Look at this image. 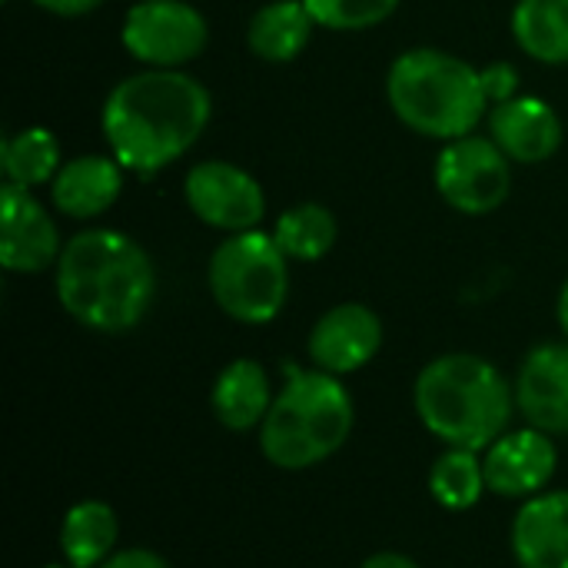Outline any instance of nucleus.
Masks as SVG:
<instances>
[{
	"instance_id": "nucleus-9",
	"label": "nucleus",
	"mask_w": 568,
	"mask_h": 568,
	"mask_svg": "<svg viewBox=\"0 0 568 568\" xmlns=\"http://www.w3.org/2000/svg\"><path fill=\"white\" fill-rule=\"evenodd\" d=\"M183 200L190 213L220 233L260 230L266 216V190L260 180L230 160H200L186 170Z\"/></svg>"
},
{
	"instance_id": "nucleus-25",
	"label": "nucleus",
	"mask_w": 568,
	"mask_h": 568,
	"mask_svg": "<svg viewBox=\"0 0 568 568\" xmlns=\"http://www.w3.org/2000/svg\"><path fill=\"white\" fill-rule=\"evenodd\" d=\"M479 73H483V90H486V97H489V110H493L496 103H506V100L519 97V70H516L513 63L496 60V63L483 67Z\"/></svg>"
},
{
	"instance_id": "nucleus-12",
	"label": "nucleus",
	"mask_w": 568,
	"mask_h": 568,
	"mask_svg": "<svg viewBox=\"0 0 568 568\" xmlns=\"http://www.w3.org/2000/svg\"><path fill=\"white\" fill-rule=\"evenodd\" d=\"M486 486L503 499H532L546 493L559 469V449L549 433L526 426L503 433L483 456Z\"/></svg>"
},
{
	"instance_id": "nucleus-4",
	"label": "nucleus",
	"mask_w": 568,
	"mask_h": 568,
	"mask_svg": "<svg viewBox=\"0 0 568 568\" xmlns=\"http://www.w3.org/2000/svg\"><path fill=\"white\" fill-rule=\"evenodd\" d=\"M386 100L403 126L429 140H459L489 116L483 73L439 47L399 53L386 73Z\"/></svg>"
},
{
	"instance_id": "nucleus-20",
	"label": "nucleus",
	"mask_w": 568,
	"mask_h": 568,
	"mask_svg": "<svg viewBox=\"0 0 568 568\" xmlns=\"http://www.w3.org/2000/svg\"><path fill=\"white\" fill-rule=\"evenodd\" d=\"M513 40L539 63H568V0H519L513 7Z\"/></svg>"
},
{
	"instance_id": "nucleus-27",
	"label": "nucleus",
	"mask_w": 568,
	"mask_h": 568,
	"mask_svg": "<svg viewBox=\"0 0 568 568\" xmlns=\"http://www.w3.org/2000/svg\"><path fill=\"white\" fill-rule=\"evenodd\" d=\"M30 3L53 17H87L97 7H103V0H30Z\"/></svg>"
},
{
	"instance_id": "nucleus-15",
	"label": "nucleus",
	"mask_w": 568,
	"mask_h": 568,
	"mask_svg": "<svg viewBox=\"0 0 568 568\" xmlns=\"http://www.w3.org/2000/svg\"><path fill=\"white\" fill-rule=\"evenodd\" d=\"M123 166L113 153H83L63 160L50 183V203L67 220H97L123 193Z\"/></svg>"
},
{
	"instance_id": "nucleus-10",
	"label": "nucleus",
	"mask_w": 568,
	"mask_h": 568,
	"mask_svg": "<svg viewBox=\"0 0 568 568\" xmlns=\"http://www.w3.org/2000/svg\"><path fill=\"white\" fill-rule=\"evenodd\" d=\"M63 240L53 213L33 196V190L3 183L0 190V263L7 273L37 276L57 266Z\"/></svg>"
},
{
	"instance_id": "nucleus-2",
	"label": "nucleus",
	"mask_w": 568,
	"mask_h": 568,
	"mask_svg": "<svg viewBox=\"0 0 568 568\" xmlns=\"http://www.w3.org/2000/svg\"><path fill=\"white\" fill-rule=\"evenodd\" d=\"M53 286L73 323L120 336L146 320L160 283L150 253L130 233L93 226L63 243Z\"/></svg>"
},
{
	"instance_id": "nucleus-8",
	"label": "nucleus",
	"mask_w": 568,
	"mask_h": 568,
	"mask_svg": "<svg viewBox=\"0 0 568 568\" xmlns=\"http://www.w3.org/2000/svg\"><path fill=\"white\" fill-rule=\"evenodd\" d=\"M436 190L463 216H489L513 193V160L493 136H459L443 143L433 170Z\"/></svg>"
},
{
	"instance_id": "nucleus-17",
	"label": "nucleus",
	"mask_w": 568,
	"mask_h": 568,
	"mask_svg": "<svg viewBox=\"0 0 568 568\" xmlns=\"http://www.w3.org/2000/svg\"><path fill=\"white\" fill-rule=\"evenodd\" d=\"M273 386H270V373L263 363L256 359H233L220 369L213 393H210V406L213 416L223 429L230 433H250L260 429L270 406H273Z\"/></svg>"
},
{
	"instance_id": "nucleus-1",
	"label": "nucleus",
	"mask_w": 568,
	"mask_h": 568,
	"mask_svg": "<svg viewBox=\"0 0 568 568\" xmlns=\"http://www.w3.org/2000/svg\"><path fill=\"white\" fill-rule=\"evenodd\" d=\"M213 116L210 90L186 70H150L116 80L100 110L106 150L126 173H160L186 156Z\"/></svg>"
},
{
	"instance_id": "nucleus-29",
	"label": "nucleus",
	"mask_w": 568,
	"mask_h": 568,
	"mask_svg": "<svg viewBox=\"0 0 568 568\" xmlns=\"http://www.w3.org/2000/svg\"><path fill=\"white\" fill-rule=\"evenodd\" d=\"M556 316H559V326H562V333H566V339H568V280H566V283H562V290H559Z\"/></svg>"
},
{
	"instance_id": "nucleus-26",
	"label": "nucleus",
	"mask_w": 568,
	"mask_h": 568,
	"mask_svg": "<svg viewBox=\"0 0 568 568\" xmlns=\"http://www.w3.org/2000/svg\"><path fill=\"white\" fill-rule=\"evenodd\" d=\"M100 568H170V562L143 546H130V549H116Z\"/></svg>"
},
{
	"instance_id": "nucleus-13",
	"label": "nucleus",
	"mask_w": 568,
	"mask_h": 568,
	"mask_svg": "<svg viewBox=\"0 0 568 568\" xmlns=\"http://www.w3.org/2000/svg\"><path fill=\"white\" fill-rule=\"evenodd\" d=\"M516 409L549 436L568 433V339L536 346L516 376Z\"/></svg>"
},
{
	"instance_id": "nucleus-28",
	"label": "nucleus",
	"mask_w": 568,
	"mask_h": 568,
	"mask_svg": "<svg viewBox=\"0 0 568 568\" xmlns=\"http://www.w3.org/2000/svg\"><path fill=\"white\" fill-rule=\"evenodd\" d=\"M359 568H419V562L409 559V556H403V552H376V556H369Z\"/></svg>"
},
{
	"instance_id": "nucleus-6",
	"label": "nucleus",
	"mask_w": 568,
	"mask_h": 568,
	"mask_svg": "<svg viewBox=\"0 0 568 568\" xmlns=\"http://www.w3.org/2000/svg\"><path fill=\"white\" fill-rule=\"evenodd\" d=\"M206 283L213 303L243 326L273 323L290 300V256L273 233H230L210 256Z\"/></svg>"
},
{
	"instance_id": "nucleus-7",
	"label": "nucleus",
	"mask_w": 568,
	"mask_h": 568,
	"mask_svg": "<svg viewBox=\"0 0 568 568\" xmlns=\"http://www.w3.org/2000/svg\"><path fill=\"white\" fill-rule=\"evenodd\" d=\"M123 50L150 70H183L210 43V23L190 0H136L123 13Z\"/></svg>"
},
{
	"instance_id": "nucleus-3",
	"label": "nucleus",
	"mask_w": 568,
	"mask_h": 568,
	"mask_svg": "<svg viewBox=\"0 0 568 568\" xmlns=\"http://www.w3.org/2000/svg\"><path fill=\"white\" fill-rule=\"evenodd\" d=\"M413 406L439 443L486 453L509 429L516 389L489 359L476 353H446L419 369Z\"/></svg>"
},
{
	"instance_id": "nucleus-18",
	"label": "nucleus",
	"mask_w": 568,
	"mask_h": 568,
	"mask_svg": "<svg viewBox=\"0 0 568 568\" xmlns=\"http://www.w3.org/2000/svg\"><path fill=\"white\" fill-rule=\"evenodd\" d=\"M316 20L303 0H270L246 23V47L266 63H293L313 40Z\"/></svg>"
},
{
	"instance_id": "nucleus-5",
	"label": "nucleus",
	"mask_w": 568,
	"mask_h": 568,
	"mask_svg": "<svg viewBox=\"0 0 568 568\" xmlns=\"http://www.w3.org/2000/svg\"><path fill=\"white\" fill-rule=\"evenodd\" d=\"M283 373L286 383L260 426V449L276 469L303 473L346 446L356 409L339 376L316 366H286Z\"/></svg>"
},
{
	"instance_id": "nucleus-16",
	"label": "nucleus",
	"mask_w": 568,
	"mask_h": 568,
	"mask_svg": "<svg viewBox=\"0 0 568 568\" xmlns=\"http://www.w3.org/2000/svg\"><path fill=\"white\" fill-rule=\"evenodd\" d=\"M513 556L519 568H568V489L523 503L513 523Z\"/></svg>"
},
{
	"instance_id": "nucleus-23",
	"label": "nucleus",
	"mask_w": 568,
	"mask_h": 568,
	"mask_svg": "<svg viewBox=\"0 0 568 568\" xmlns=\"http://www.w3.org/2000/svg\"><path fill=\"white\" fill-rule=\"evenodd\" d=\"M486 493L489 486H486V469H483L479 453L446 446V453L429 469V496L449 513H466Z\"/></svg>"
},
{
	"instance_id": "nucleus-24",
	"label": "nucleus",
	"mask_w": 568,
	"mask_h": 568,
	"mask_svg": "<svg viewBox=\"0 0 568 568\" xmlns=\"http://www.w3.org/2000/svg\"><path fill=\"white\" fill-rule=\"evenodd\" d=\"M316 27L333 33H359L386 23L403 0H303Z\"/></svg>"
},
{
	"instance_id": "nucleus-14",
	"label": "nucleus",
	"mask_w": 568,
	"mask_h": 568,
	"mask_svg": "<svg viewBox=\"0 0 568 568\" xmlns=\"http://www.w3.org/2000/svg\"><path fill=\"white\" fill-rule=\"evenodd\" d=\"M489 136L523 166L546 163L562 146V120L539 97H513L489 110Z\"/></svg>"
},
{
	"instance_id": "nucleus-19",
	"label": "nucleus",
	"mask_w": 568,
	"mask_h": 568,
	"mask_svg": "<svg viewBox=\"0 0 568 568\" xmlns=\"http://www.w3.org/2000/svg\"><path fill=\"white\" fill-rule=\"evenodd\" d=\"M120 539L116 513L100 499H83L67 509L60 526V552L67 566L100 568L113 552Z\"/></svg>"
},
{
	"instance_id": "nucleus-22",
	"label": "nucleus",
	"mask_w": 568,
	"mask_h": 568,
	"mask_svg": "<svg viewBox=\"0 0 568 568\" xmlns=\"http://www.w3.org/2000/svg\"><path fill=\"white\" fill-rule=\"evenodd\" d=\"M270 233L290 256V263H316L336 246L339 223L323 203H296L276 216Z\"/></svg>"
},
{
	"instance_id": "nucleus-21",
	"label": "nucleus",
	"mask_w": 568,
	"mask_h": 568,
	"mask_svg": "<svg viewBox=\"0 0 568 568\" xmlns=\"http://www.w3.org/2000/svg\"><path fill=\"white\" fill-rule=\"evenodd\" d=\"M63 166L60 156V140L47 126H23L0 143V173L3 183L37 190L50 186L57 170Z\"/></svg>"
},
{
	"instance_id": "nucleus-11",
	"label": "nucleus",
	"mask_w": 568,
	"mask_h": 568,
	"mask_svg": "<svg viewBox=\"0 0 568 568\" xmlns=\"http://www.w3.org/2000/svg\"><path fill=\"white\" fill-rule=\"evenodd\" d=\"M383 349V320L363 303H339L326 310L310 329V363L329 376L359 373Z\"/></svg>"
},
{
	"instance_id": "nucleus-30",
	"label": "nucleus",
	"mask_w": 568,
	"mask_h": 568,
	"mask_svg": "<svg viewBox=\"0 0 568 568\" xmlns=\"http://www.w3.org/2000/svg\"><path fill=\"white\" fill-rule=\"evenodd\" d=\"M47 568H73V566H47Z\"/></svg>"
}]
</instances>
